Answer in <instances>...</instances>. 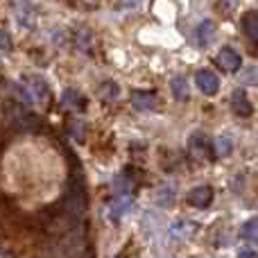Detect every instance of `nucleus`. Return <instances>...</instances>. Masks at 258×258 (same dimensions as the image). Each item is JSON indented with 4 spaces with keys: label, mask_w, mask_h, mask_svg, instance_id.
Here are the masks:
<instances>
[{
    "label": "nucleus",
    "mask_w": 258,
    "mask_h": 258,
    "mask_svg": "<svg viewBox=\"0 0 258 258\" xmlns=\"http://www.w3.org/2000/svg\"><path fill=\"white\" fill-rule=\"evenodd\" d=\"M132 206H134V200H132V195H129V192H125V195H116L111 200V204H109V209H107V218L111 220L113 224H118L129 213V209H132Z\"/></svg>",
    "instance_id": "nucleus-1"
},
{
    "label": "nucleus",
    "mask_w": 258,
    "mask_h": 258,
    "mask_svg": "<svg viewBox=\"0 0 258 258\" xmlns=\"http://www.w3.org/2000/svg\"><path fill=\"white\" fill-rule=\"evenodd\" d=\"M195 82H197V86H200L202 93H206V95H215L220 91V77L215 75L211 68H202V71H197Z\"/></svg>",
    "instance_id": "nucleus-2"
},
{
    "label": "nucleus",
    "mask_w": 258,
    "mask_h": 258,
    "mask_svg": "<svg viewBox=\"0 0 258 258\" xmlns=\"http://www.w3.org/2000/svg\"><path fill=\"white\" fill-rule=\"evenodd\" d=\"M23 82H25L27 93L32 95V100H39V102L48 100L50 89H48V84H45V80L41 75H25L23 77Z\"/></svg>",
    "instance_id": "nucleus-3"
},
{
    "label": "nucleus",
    "mask_w": 258,
    "mask_h": 258,
    "mask_svg": "<svg viewBox=\"0 0 258 258\" xmlns=\"http://www.w3.org/2000/svg\"><path fill=\"white\" fill-rule=\"evenodd\" d=\"M215 63H218L220 68H224V71H229V73H236V71H240V63H242V59H240V54L236 52L233 48H222L218 52V57H215Z\"/></svg>",
    "instance_id": "nucleus-4"
},
{
    "label": "nucleus",
    "mask_w": 258,
    "mask_h": 258,
    "mask_svg": "<svg viewBox=\"0 0 258 258\" xmlns=\"http://www.w3.org/2000/svg\"><path fill=\"white\" fill-rule=\"evenodd\" d=\"M231 109L238 118H249L251 113H254V107H251L249 98H247V93L242 89H238L231 93Z\"/></svg>",
    "instance_id": "nucleus-5"
},
{
    "label": "nucleus",
    "mask_w": 258,
    "mask_h": 258,
    "mask_svg": "<svg viewBox=\"0 0 258 258\" xmlns=\"http://www.w3.org/2000/svg\"><path fill=\"white\" fill-rule=\"evenodd\" d=\"M211 202H213V188L211 186H197L188 195V204L195 206V209H206Z\"/></svg>",
    "instance_id": "nucleus-6"
},
{
    "label": "nucleus",
    "mask_w": 258,
    "mask_h": 258,
    "mask_svg": "<svg viewBox=\"0 0 258 258\" xmlns=\"http://www.w3.org/2000/svg\"><path fill=\"white\" fill-rule=\"evenodd\" d=\"M156 104V95L152 91H134L132 93V107L136 111H150Z\"/></svg>",
    "instance_id": "nucleus-7"
},
{
    "label": "nucleus",
    "mask_w": 258,
    "mask_h": 258,
    "mask_svg": "<svg viewBox=\"0 0 258 258\" xmlns=\"http://www.w3.org/2000/svg\"><path fill=\"white\" fill-rule=\"evenodd\" d=\"M206 145H209V143H206L204 134L195 132V134H190V136H188V150H190V154L197 156V159L206 156Z\"/></svg>",
    "instance_id": "nucleus-8"
},
{
    "label": "nucleus",
    "mask_w": 258,
    "mask_h": 258,
    "mask_svg": "<svg viewBox=\"0 0 258 258\" xmlns=\"http://www.w3.org/2000/svg\"><path fill=\"white\" fill-rule=\"evenodd\" d=\"M240 25H242V32H245L251 41L258 43V12H247L245 16H242Z\"/></svg>",
    "instance_id": "nucleus-9"
},
{
    "label": "nucleus",
    "mask_w": 258,
    "mask_h": 258,
    "mask_svg": "<svg viewBox=\"0 0 258 258\" xmlns=\"http://www.w3.org/2000/svg\"><path fill=\"white\" fill-rule=\"evenodd\" d=\"M84 100H86L84 95L77 93L75 89H66L61 93V104H63V107H68V109H84L86 107Z\"/></svg>",
    "instance_id": "nucleus-10"
},
{
    "label": "nucleus",
    "mask_w": 258,
    "mask_h": 258,
    "mask_svg": "<svg viewBox=\"0 0 258 258\" xmlns=\"http://www.w3.org/2000/svg\"><path fill=\"white\" fill-rule=\"evenodd\" d=\"M213 147H215V154L218 156H229L233 150V141L229 134H220V136H215L213 141Z\"/></svg>",
    "instance_id": "nucleus-11"
},
{
    "label": "nucleus",
    "mask_w": 258,
    "mask_h": 258,
    "mask_svg": "<svg viewBox=\"0 0 258 258\" xmlns=\"http://www.w3.org/2000/svg\"><path fill=\"white\" fill-rule=\"evenodd\" d=\"M170 91H172V95H174V98H179V100L186 98V95H188V82H186V77H183V75L172 77V82H170Z\"/></svg>",
    "instance_id": "nucleus-12"
},
{
    "label": "nucleus",
    "mask_w": 258,
    "mask_h": 258,
    "mask_svg": "<svg viewBox=\"0 0 258 258\" xmlns=\"http://www.w3.org/2000/svg\"><path fill=\"white\" fill-rule=\"evenodd\" d=\"M240 236L245 238V240H249V242H258V218H251V220H247V222L242 224Z\"/></svg>",
    "instance_id": "nucleus-13"
},
{
    "label": "nucleus",
    "mask_w": 258,
    "mask_h": 258,
    "mask_svg": "<svg viewBox=\"0 0 258 258\" xmlns=\"http://www.w3.org/2000/svg\"><path fill=\"white\" fill-rule=\"evenodd\" d=\"M197 36H200V43L202 45H209V41L215 36V23L213 21H204L197 30Z\"/></svg>",
    "instance_id": "nucleus-14"
},
{
    "label": "nucleus",
    "mask_w": 258,
    "mask_h": 258,
    "mask_svg": "<svg viewBox=\"0 0 258 258\" xmlns=\"http://www.w3.org/2000/svg\"><path fill=\"white\" fill-rule=\"evenodd\" d=\"M240 82H245L249 86H258V66H247L240 73Z\"/></svg>",
    "instance_id": "nucleus-15"
},
{
    "label": "nucleus",
    "mask_w": 258,
    "mask_h": 258,
    "mask_svg": "<svg viewBox=\"0 0 258 258\" xmlns=\"http://www.w3.org/2000/svg\"><path fill=\"white\" fill-rule=\"evenodd\" d=\"M12 48H14V43H12V36H9V32H5L3 27H0V50H3V52H9Z\"/></svg>",
    "instance_id": "nucleus-16"
},
{
    "label": "nucleus",
    "mask_w": 258,
    "mask_h": 258,
    "mask_svg": "<svg viewBox=\"0 0 258 258\" xmlns=\"http://www.w3.org/2000/svg\"><path fill=\"white\" fill-rule=\"evenodd\" d=\"M100 93H102L107 100H113L118 93H120V89H118L116 84H111V82H107V86H104V89H100Z\"/></svg>",
    "instance_id": "nucleus-17"
},
{
    "label": "nucleus",
    "mask_w": 258,
    "mask_h": 258,
    "mask_svg": "<svg viewBox=\"0 0 258 258\" xmlns=\"http://www.w3.org/2000/svg\"><path fill=\"white\" fill-rule=\"evenodd\" d=\"M159 202L163 206H168L170 202H174V190H168V188H161L159 190Z\"/></svg>",
    "instance_id": "nucleus-18"
},
{
    "label": "nucleus",
    "mask_w": 258,
    "mask_h": 258,
    "mask_svg": "<svg viewBox=\"0 0 258 258\" xmlns=\"http://www.w3.org/2000/svg\"><path fill=\"white\" fill-rule=\"evenodd\" d=\"M238 3H240V0H220V7H222L224 12H231V9L238 7Z\"/></svg>",
    "instance_id": "nucleus-19"
},
{
    "label": "nucleus",
    "mask_w": 258,
    "mask_h": 258,
    "mask_svg": "<svg viewBox=\"0 0 258 258\" xmlns=\"http://www.w3.org/2000/svg\"><path fill=\"white\" fill-rule=\"evenodd\" d=\"M143 0H118V5L120 7H125V9H134V7H138Z\"/></svg>",
    "instance_id": "nucleus-20"
},
{
    "label": "nucleus",
    "mask_w": 258,
    "mask_h": 258,
    "mask_svg": "<svg viewBox=\"0 0 258 258\" xmlns=\"http://www.w3.org/2000/svg\"><path fill=\"white\" fill-rule=\"evenodd\" d=\"M238 258H258V251H254V249H242L240 254H238Z\"/></svg>",
    "instance_id": "nucleus-21"
},
{
    "label": "nucleus",
    "mask_w": 258,
    "mask_h": 258,
    "mask_svg": "<svg viewBox=\"0 0 258 258\" xmlns=\"http://www.w3.org/2000/svg\"><path fill=\"white\" fill-rule=\"evenodd\" d=\"M0 258H9V256H7V254H3V251H0Z\"/></svg>",
    "instance_id": "nucleus-22"
}]
</instances>
